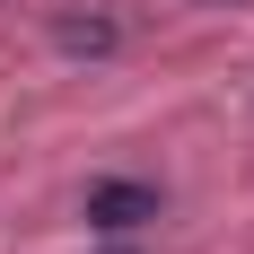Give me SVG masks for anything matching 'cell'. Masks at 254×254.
<instances>
[{
	"instance_id": "1",
	"label": "cell",
	"mask_w": 254,
	"mask_h": 254,
	"mask_svg": "<svg viewBox=\"0 0 254 254\" xmlns=\"http://www.w3.org/2000/svg\"><path fill=\"white\" fill-rule=\"evenodd\" d=\"M158 210H167L158 184H140V176H97V184H88V202H79V219H88L97 237H140Z\"/></svg>"
},
{
	"instance_id": "2",
	"label": "cell",
	"mask_w": 254,
	"mask_h": 254,
	"mask_svg": "<svg viewBox=\"0 0 254 254\" xmlns=\"http://www.w3.org/2000/svg\"><path fill=\"white\" fill-rule=\"evenodd\" d=\"M53 44L70 53V62H105V53L123 44V26L105 18V9H88V18H79V9H70V18H53Z\"/></svg>"
},
{
	"instance_id": "3",
	"label": "cell",
	"mask_w": 254,
	"mask_h": 254,
	"mask_svg": "<svg viewBox=\"0 0 254 254\" xmlns=\"http://www.w3.org/2000/svg\"><path fill=\"white\" fill-rule=\"evenodd\" d=\"M228 9H237V0H228Z\"/></svg>"
}]
</instances>
